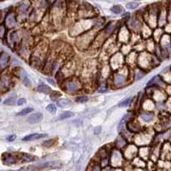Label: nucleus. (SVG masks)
<instances>
[{"instance_id": "nucleus-1", "label": "nucleus", "mask_w": 171, "mask_h": 171, "mask_svg": "<svg viewBox=\"0 0 171 171\" xmlns=\"http://www.w3.org/2000/svg\"><path fill=\"white\" fill-rule=\"evenodd\" d=\"M160 61L155 54L150 53L146 51L141 52L138 56L137 63L140 68L144 71H150L160 64Z\"/></svg>"}, {"instance_id": "nucleus-2", "label": "nucleus", "mask_w": 171, "mask_h": 171, "mask_svg": "<svg viewBox=\"0 0 171 171\" xmlns=\"http://www.w3.org/2000/svg\"><path fill=\"white\" fill-rule=\"evenodd\" d=\"M61 88L68 94H75L83 88V83L79 77L70 76L61 82Z\"/></svg>"}, {"instance_id": "nucleus-3", "label": "nucleus", "mask_w": 171, "mask_h": 171, "mask_svg": "<svg viewBox=\"0 0 171 171\" xmlns=\"http://www.w3.org/2000/svg\"><path fill=\"white\" fill-rule=\"evenodd\" d=\"M130 70L127 66H123L116 71H113L112 85L116 88H121L124 87L130 78Z\"/></svg>"}, {"instance_id": "nucleus-4", "label": "nucleus", "mask_w": 171, "mask_h": 171, "mask_svg": "<svg viewBox=\"0 0 171 171\" xmlns=\"http://www.w3.org/2000/svg\"><path fill=\"white\" fill-rule=\"evenodd\" d=\"M97 34L98 33H95V31H92V32L87 31V32L82 33L81 35L78 36L76 39V42H75L76 47L80 51H86V50L89 49L93 40L97 36Z\"/></svg>"}, {"instance_id": "nucleus-5", "label": "nucleus", "mask_w": 171, "mask_h": 171, "mask_svg": "<svg viewBox=\"0 0 171 171\" xmlns=\"http://www.w3.org/2000/svg\"><path fill=\"white\" fill-rule=\"evenodd\" d=\"M153 132L150 133L147 131H142L139 134H136L134 137V143L138 147L140 146H150L151 144L153 143L154 140V135Z\"/></svg>"}, {"instance_id": "nucleus-6", "label": "nucleus", "mask_w": 171, "mask_h": 171, "mask_svg": "<svg viewBox=\"0 0 171 171\" xmlns=\"http://www.w3.org/2000/svg\"><path fill=\"white\" fill-rule=\"evenodd\" d=\"M126 160L124 159V156L121 150L117 148H113L110 153V166L113 169H120L123 166L124 162Z\"/></svg>"}, {"instance_id": "nucleus-7", "label": "nucleus", "mask_w": 171, "mask_h": 171, "mask_svg": "<svg viewBox=\"0 0 171 171\" xmlns=\"http://www.w3.org/2000/svg\"><path fill=\"white\" fill-rule=\"evenodd\" d=\"M125 57L122 52H116L110 58V67L112 71H116L124 66Z\"/></svg>"}, {"instance_id": "nucleus-8", "label": "nucleus", "mask_w": 171, "mask_h": 171, "mask_svg": "<svg viewBox=\"0 0 171 171\" xmlns=\"http://www.w3.org/2000/svg\"><path fill=\"white\" fill-rule=\"evenodd\" d=\"M139 147L134 144H128L125 148L123 149L122 154L124 156V159L126 161L131 162L134 158L138 156Z\"/></svg>"}, {"instance_id": "nucleus-9", "label": "nucleus", "mask_w": 171, "mask_h": 171, "mask_svg": "<svg viewBox=\"0 0 171 171\" xmlns=\"http://www.w3.org/2000/svg\"><path fill=\"white\" fill-rule=\"evenodd\" d=\"M160 159L164 161L171 162V142L165 141L161 145V152H160Z\"/></svg>"}, {"instance_id": "nucleus-10", "label": "nucleus", "mask_w": 171, "mask_h": 171, "mask_svg": "<svg viewBox=\"0 0 171 171\" xmlns=\"http://www.w3.org/2000/svg\"><path fill=\"white\" fill-rule=\"evenodd\" d=\"M130 40V33L127 27H122L117 33V43L127 45Z\"/></svg>"}, {"instance_id": "nucleus-11", "label": "nucleus", "mask_w": 171, "mask_h": 171, "mask_svg": "<svg viewBox=\"0 0 171 171\" xmlns=\"http://www.w3.org/2000/svg\"><path fill=\"white\" fill-rule=\"evenodd\" d=\"M126 127L129 132H131L132 134H139V133H140L144 130L141 124L139 122H137L135 119H133V118L127 123Z\"/></svg>"}, {"instance_id": "nucleus-12", "label": "nucleus", "mask_w": 171, "mask_h": 171, "mask_svg": "<svg viewBox=\"0 0 171 171\" xmlns=\"http://www.w3.org/2000/svg\"><path fill=\"white\" fill-rule=\"evenodd\" d=\"M141 106L143 107V111H153L156 108V103L151 98L147 97L146 98H143Z\"/></svg>"}, {"instance_id": "nucleus-13", "label": "nucleus", "mask_w": 171, "mask_h": 171, "mask_svg": "<svg viewBox=\"0 0 171 171\" xmlns=\"http://www.w3.org/2000/svg\"><path fill=\"white\" fill-rule=\"evenodd\" d=\"M9 63V55L4 52L0 53V71L5 70Z\"/></svg>"}, {"instance_id": "nucleus-14", "label": "nucleus", "mask_w": 171, "mask_h": 171, "mask_svg": "<svg viewBox=\"0 0 171 171\" xmlns=\"http://www.w3.org/2000/svg\"><path fill=\"white\" fill-rule=\"evenodd\" d=\"M131 165L136 168V169H142V170H146V166H147V163L146 161H145L144 159L140 158V156H136L131 161Z\"/></svg>"}, {"instance_id": "nucleus-15", "label": "nucleus", "mask_w": 171, "mask_h": 171, "mask_svg": "<svg viewBox=\"0 0 171 171\" xmlns=\"http://www.w3.org/2000/svg\"><path fill=\"white\" fill-rule=\"evenodd\" d=\"M151 149L150 146H140L139 147V152H138V156L144 159L145 161H147L150 159V155H151Z\"/></svg>"}, {"instance_id": "nucleus-16", "label": "nucleus", "mask_w": 171, "mask_h": 171, "mask_svg": "<svg viewBox=\"0 0 171 171\" xmlns=\"http://www.w3.org/2000/svg\"><path fill=\"white\" fill-rule=\"evenodd\" d=\"M138 56H139V53L136 50L132 51L130 53H128L125 57V63L127 65H132L135 63H137V60H138Z\"/></svg>"}, {"instance_id": "nucleus-17", "label": "nucleus", "mask_w": 171, "mask_h": 171, "mask_svg": "<svg viewBox=\"0 0 171 171\" xmlns=\"http://www.w3.org/2000/svg\"><path fill=\"white\" fill-rule=\"evenodd\" d=\"M38 169H60L62 168V164L58 161H51L42 164L37 167Z\"/></svg>"}, {"instance_id": "nucleus-18", "label": "nucleus", "mask_w": 171, "mask_h": 171, "mask_svg": "<svg viewBox=\"0 0 171 171\" xmlns=\"http://www.w3.org/2000/svg\"><path fill=\"white\" fill-rule=\"evenodd\" d=\"M140 118L145 122H151L155 119V114L153 111H143L140 114Z\"/></svg>"}, {"instance_id": "nucleus-19", "label": "nucleus", "mask_w": 171, "mask_h": 171, "mask_svg": "<svg viewBox=\"0 0 171 171\" xmlns=\"http://www.w3.org/2000/svg\"><path fill=\"white\" fill-rule=\"evenodd\" d=\"M156 45H157V43L155 42V40L152 38H149V39H147V40H146V42L145 44L146 49V51L150 52V53L154 54V52L156 51Z\"/></svg>"}, {"instance_id": "nucleus-20", "label": "nucleus", "mask_w": 171, "mask_h": 171, "mask_svg": "<svg viewBox=\"0 0 171 171\" xmlns=\"http://www.w3.org/2000/svg\"><path fill=\"white\" fill-rule=\"evenodd\" d=\"M44 117V115L40 112H36L34 114H32L29 116V117L28 118V122H29L30 124H35V123H39V122H41Z\"/></svg>"}, {"instance_id": "nucleus-21", "label": "nucleus", "mask_w": 171, "mask_h": 171, "mask_svg": "<svg viewBox=\"0 0 171 171\" xmlns=\"http://www.w3.org/2000/svg\"><path fill=\"white\" fill-rule=\"evenodd\" d=\"M19 158L17 156H14L12 154H4L3 157L4 164L6 165H12V164H16L18 162Z\"/></svg>"}, {"instance_id": "nucleus-22", "label": "nucleus", "mask_w": 171, "mask_h": 171, "mask_svg": "<svg viewBox=\"0 0 171 171\" xmlns=\"http://www.w3.org/2000/svg\"><path fill=\"white\" fill-rule=\"evenodd\" d=\"M15 24H16V20H15V15L13 13L8 14L6 18H5V26L8 28L11 29V28H15Z\"/></svg>"}, {"instance_id": "nucleus-23", "label": "nucleus", "mask_w": 171, "mask_h": 171, "mask_svg": "<svg viewBox=\"0 0 171 171\" xmlns=\"http://www.w3.org/2000/svg\"><path fill=\"white\" fill-rule=\"evenodd\" d=\"M19 160H21L22 162H24V163H29V162H33L34 161L36 158L35 156H33L32 154H29V153H26V152H22L20 154L17 155Z\"/></svg>"}, {"instance_id": "nucleus-24", "label": "nucleus", "mask_w": 171, "mask_h": 171, "mask_svg": "<svg viewBox=\"0 0 171 171\" xmlns=\"http://www.w3.org/2000/svg\"><path fill=\"white\" fill-rule=\"evenodd\" d=\"M46 136H47L46 134H32L25 136L23 139V141H33V140H37L39 139H43Z\"/></svg>"}, {"instance_id": "nucleus-25", "label": "nucleus", "mask_w": 171, "mask_h": 171, "mask_svg": "<svg viewBox=\"0 0 171 171\" xmlns=\"http://www.w3.org/2000/svg\"><path fill=\"white\" fill-rule=\"evenodd\" d=\"M127 145H128V142L127 141L126 139L120 134L119 137H117L116 141V148L119 149V150H123Z\"/></svg>"}, {"instance_id": "nucleus-26", "label": "nucleus", "mask_w": 171, "mask_h": 171, "mask_svg": "<svg viewBox=\"0 0 171 171\" xmlns=\"http://www.w3.org/2000/svg\"><path fill=\"white\" fill-rule=\"evenodd\" d=\"M164 34V30L162 29L161 28H156V29L152 32V39L155 40V42H156V43L158 44V42L160 41L161 38H162V36H163Z\"/></svg>"}, {"instance_id": "nucleus-27", "label": "nucleus", "mask_w": 171, "mask_h": 171, "mask_svg": "<svg viewBox=\"0 0 171 171\" xmlns=\"http://www.w3.org/2000/svg\"><path fill=\"white\" fill-rule=\"evenodd\" d=\"M57 105L60 108H68L72 105V101L68 98H60L57 100Z\"/></svg>"}, {"instance_id": "nucleus-28", "label": "nucleus", "mask_w": 171, "mask_h": 171, "mask_svg": "<svg viewBox=\"0 0 171 171\" xmlns=\"http://www.w3.org/2000/svg\"><path fill=\"white\" fill-rule=\"evenodd\" d=\"M130 23V28L133 30H134L135 32H139L140 29H142V26L140 22L137 19V18H133L131 19V21L129 22Z\"/></svg>"}, {"instance_id": "nucleus-29", "label": "nucleus", "mask_w": 171, "mask_h": 171, "mask_svg": "<svg viewBox=\"0 0 171 171\" xmlns=\"http://www.w3.org/2000/svg\"><path fill=\"white\" fill-rule=\"evenodd\" d=\"M132 119V114H130V113H127L123 117H122V119L121 120V122H120L119 125H118V127H117V129H118V131H121L122 130V127L126 126L127 123L130 121V120Z\"/></svg>"}, {"instance_id": "nucleus-30", "label": "nucleus", "mask_w": 171, "mask_h": 171, "mask_svg": "<svg viewBox=\"0 0 171 171\" xmlns=\"http://www.w3.org/2000/svg\"><path fill=\"white\" fill-rule=\"evenodd\" d=\"M37 91L39 92L44 93V94H51V92H52V88L45 84H40L39 86H38Z\"/></svg>"}, {"instance_id": "nucleus-31", "label": "nucleus", "mask_w": 171, "mask_h": 171, "mask_svg": "<svg viewBox=\"0 0 171 171\" xmlns=\"http://www.w3.org/2000/svg\"><path fill=\"white\" fill-rule=\"evenodd\" d=\"M116 29V23H110L106 25V27L104 28V32L110 36V35H111L112 33H114V31Z\"/></svg>"}, {"instance_id": "nucleus-32", "label": "nucleus", "mask_w": 171, "mask_h": 171, "mask_svg": "<svg viewBox=\"0 0 171 171\" xmlns=\"http://www.w3.org/2000/svg\"><path fill=\"white\" fill-rule=\"evenodd\" d=\"M146 74V71L142 70L141 68H137L134 70V79H135V80H140V79H141L142 77H143Z\"/></svg>"}, {"instance_id": "nucleus-33", "label": "nucleus", "mask_w": 171, "mask_h": 171, "mask_svg": "<svg viewBox=\"0 0 171 171\" xmlns=\"http://www.w3.org/2000/svg\"><path fill=\"white\" fill-rule=\"evenodd\" d=\"M57 141V139L54 138V139H50V140H45L43 143V146L46 147V148H50V147H52L53 146H55V144Z\"/></svg>"}, {"instance_id": "nucleus-34", "label": "nucleus", "mask_w": 171, "mask_h": 171, "mask_svg": "<svg viewBox=\"0 0 171 171\" xmlns=\"http://www.w3.org/2000/svg\"><path fill=\"white\" fill-rule=\"evenodd\" d=\"M21 77H22V80H23V83L25 84V86L30 87L31 82H30V80L29 78H28V74H27V73L25 71H23V73L21 74Z\"/></svg>"}, {"instance_id": "nucleus-35", "label": "nucleus", "mask_w": 171, "mask_h": 171, "mask_svg": "<svg viewBox=\"0 0 171 171\" xmlns=\"http://www.w3.org/2000/svg\"><path fill=\"white\" fill-rule=\"evenodd\" d=\"M74 113L72 111H64L63 113H62L59 116V120H64V119H68V118H71L74 116Z\"/></svg>"}, {"instance_id": "nucleus-36", "label": "nucleus", "mask_w": 171, "mask_h": 171, "mask_svg": "<svg viewBox=\"0 0 171 171\" xmlns=\"http://www.w3.org/2000/svg\"><path fill=\"white\" fill-rule=\"evenodd\" d=\"M32 111H33V109L31 108V107H28V108H25V109L22 110L21 111L18 112V113L16 114V116H26V115L29 114L30 112Z\"/></svg>"}, {"instance_id": "nucleus-37", "label": "nucleus", "mask_w": 171, "mask_h": 171, "mask_svg": "<svg viewBox=\"0 0 171 171\" xmlns=\"http://www.w3.org/2000/svg\"><path fill=\"white\" fill-rule=\"evenodd\" d=\"M15 100H16L15 97L9 98H7L6 100H4V104H5V105H10V106L15 105Z\"/></svg>"}, {"instance_id": "nucleus-38", "label": "nucleus", "mask_w": 171, "mask_h": 171, "mask_svg": "<svg viewBox=\"0 0 171 171\" xmlns=\"http://www.w3.org/2000/svg\"><path fill=\"white\" fill-rule=\"evenodd\" d=\"M132 101V98H126L125 100H123L122 102H121L118 104V107H121V108H122V107H127V106H128L129 104H130V102Z\"/></svg>"}, {"instance_id": "nucleus-39", "label": "nucleus", "mask_w": 171, "mask_h": 171, "mask_svg": "<svg viewBox=\"0 0 171 171\" xmlns=\"http://www.w3.org/2000/svg\"><path fill=\"white\" fill-rule=\"evenodd\" d=\"M90 171H102V167L99 163H95L91 166Z\"/></svg>"}, {"instance_id": "nucleus-40", "label": "nucleus", "mask_w": 171, "mask_h": 171, "mask_svg": "<svg viewBox=\"0 0 171 171\" xmlns=\"http://www.w3.org/2000/svg\"><path fill=\"white\" fill-rule=\"evenodd\" d=\"M46 111L49 112H51L52 114H54L55 112L57 111V106L54 104H50L46 106Z\"/></svg>"}, {"instance_id": "nucleus-41", "label": "nucleus", "mask_w": 171, "mask_h": 171, "mask_svg": "<svg viewBox=\"0 0 171 171\" xmlns=\"http://www.w3.org/2000/svg\"><path fill=\"white\" fill-rule=\"evenodd\" d=\"M50 95H51V98H52V100H56L57 101V99L59 97H61L62 94H61V92H57V91H52Z\"/></svg>"}, {"instance_id": "nucleus-42", "label": "nucleus", "mask_w": 171, "mask_h": 171, "mask_svg": "<svg viewBox=\"0 0 171 171\" xmlns=\"http://www.w3.org/2000/svg\"><path fill=\"white\" fill-rule=\"evenodd\" d=\"M111 11L115 14H121L122 12V8L121 5H115L111 8Z\"/></svg>"}, {"instance_id": "nucleus-43", "label": "nucleus", "mask_w": 171, "mask_h": 171, "mask_svg": "<svg viewBox=\"0 0 171 171\" xmlns=\"http://www.w3.org/2000/svg\"><path fill=\"white\" fill-rule=\"evenodd\" d=\"M6 35V28L4 25L0 24V39H4Z\"/></svg>"}, {"instance_id": "nucleus-44", "label": "nucleus", "mask_w": 171, "mask_h": 171, "mask_svg": "<svg viewBox=\"0 0 171 171\" xmlns=\"http://www.w3.org/2000/svg\"><path fill=\"white\" fill-rule=\"evenodd\" d=\"M138 7H139V3H136V2H130L127 4V9H134Z\"/></svg>"}, {"instance_id": "nucleus-45", "label": "nucleus", "mask_w": 171, "mask_h": 171, "mask_svg": "<svg viewBox=\"0 0 171 171\" xmlns=\"http://www.w3.org/2000/svg\"><path fill=\"white\" fill-rule=\"evenodd\" d=\"M75 101L78 102V103H86L88 101V97L87 96H79L75 98Z\"/></svg>"}, {"instance_id": "nucleus-46", "label": "nucleus", "mask_w": 171, "mask_h": 171, "mask_svg": "<svg viewBox=\"0 0 171 171\" xmlns=\"http://www.w3.org/2000/svg\"><path fill=\"white\" fill-rule=\"evenodd\" d=\"M28 7H29V5L28 4H26V3H23V4H21V6L19 7V9L22 11V12H26L28 9Z\"/></svg>"}, {"instance_id": "nucleus-47", "label": "nucleus", "mask_w": 171, "mask_h": 171, "mask_svg": "<svg viewBox=\"0 0 171 171\" xmlns=\"http://www.w3.org/2000/svg\"><path fill=\"white\" fill-rule=\"evenodd\" d=\"M164 31L166 32V33L170 34L171 33V23H168L165 25V29Z\"/></svg>"}, {"instance_id": "nucleus-48", "label": "nucleus", "mask_w": 171, "mask_h": 171, "mask_svg": "<svg viewBox=\"0 0 171 171\" xmlns=\"http://www.w3.org/2000/svg\"><path fill=\"white\" fill-rule=\"evenodd\" d=\"M26 99L25 98H20V99H18L17 100V102H16V104H17V105L18 106H21V105H24V104H26Z\"/></svg>"}, {"instance_id": "nucleus-49", "label": "nucleus", "mask_w": 171, "mask_h": 171, "mask_svg": "<svg viewBox=\"0 0 171 171\" xmlns=\"http://www.w3.org/2000/svg\"><path fill=\"white\" fill-rule=\"evenodd\" d=\"M165 92H166V93L168 94L169 97H171V84L167 85V87L165 88Z\"/></svg>"}, {"instance_id": "nucleus-50", "label": "nucleus", "mask_w": 171, "mask_h": 171, "mask_svg": "<svg viewBox=\"0 0 171 171\" xmlns=\"http://www.w3.org/2000/svg\"><path fill=\"white\" fill-rule=\"evenodd\" d=\"M15 139H16V135L15 134H12V135H10V136H9V137H7V141L9 142H12L15 140Z\"/></svg>"}, {"instance_id": "nucleus-51", "label": "nucleus", "mask_w": 171, "mask_h": 171, "mask_svg": "<svg viewBox=\"0 0 171 171\" xmlns=\"http://www.w3.org/2000/svg\"><path fill=\"white\" fill-rule=\"evenodd\" d=\"M101 131H102V127L100 126H98L94 128V134H99L101 133Z\"/></svg>"}, {"instance_id": "nucleus-52", "label": "nucleus", "mask_w": 171, "mask_h": 171, "mask_svg": "<svg viewBox=\"0 0 171 171\" xmlns=\"http://www.w3.org/2000/svg\"><path fill=\"white\" fill-rule=\"evenodd\" d=\"M104 171H115V169H113L111 166H108V167L104 168Z\"/></svg>"}, {"instance_id": "nucleus-53", "label": "nucleus", "mask_w": 171, "mask_h": 171, "mask_svg": "<svg viewBox=\"0 0 171 171\" xmlns=\"http://www.w3.org/2000/svg\"><path fill=\"white\" fill-rule=\"evenodd\" d=\"M47 81L49 82V83H52V85H53V86H56V82L54 81L52 79H51V78H47Z\"/></svg>"}, {"instance_id": "nucleus-54", "label": "nucleus", "mask_w": 171, "mask_h": 171, "mask_svg": "<svg viewBox=\"0 0 171 171\" xmlns=\"http://www.w3.org/2000/svg\"><path fill=\"white\" fill-rule=\"evenodd\" d=\"M115 171H124L122 168H120V169H115Z\"/></svg>"}]
</instances>
